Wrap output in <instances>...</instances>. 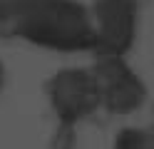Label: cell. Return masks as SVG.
Masks as SVG:
<instances>
[{"mask_svg": "<svg viewBox=\"0 0 154 149\" xmlns=\"http://www.w3.org/2000/svg\"><path fill=\"white\" fill-rule=\"evenodd\" d=\"M0 15L42 47L85 52L97 45L92 10L77 0H0Z\"/></svg>", "mask_w": 154, "mask_h": 149, "instance_id": "obj_1", "label": "cell"}, {"mask_svg": "<svg viewBox=\"0 0 154 149\" xmlns=\"http://www.w3.org/2000/svg\"><path fill=\"white\" fill-rule=\"evenodd\" d=\"M102 107L112 114H134L144 107L149 89L124 55H97L92 67Z\"/></svg>", "mask_w": 154, "mask_h": 149, "instance_id": "obj_2", "label": "cell"}, {"mask_svg": "<svg viewBox=\"0 0 154 149\" xmlns=\"http://www.w3.org/2000/svg\"><path fill=\"white\" fill-rule=\"evenodd\" d=\"M97 55H124L137 42L139 0H97L92 5Z\"/></svg>", "mask_w": 154, "mask_h": 149, "instance_id": "obj_3", "label": "cell"}, {"mask_svg": "<svg viewBox=\"0 0 154 149\" xmlns=\"http://www.w3.org/2000/svg\"><path fill=\"white\" fill-rule=\"evenodd\" d=\"M50 102L65 127H72L75 122L97 112L102 107V99L94 72L82 67L57 72L50 82Z\"/></svg>", "mask_w": 154, "mask_h": 149, "instance_id": "obj_4", "label": "cell"}, {"mask_svg": "<svg viewBox=\"0 0 154 149\" xmlns=\"http://www.w3.org/2000/svg\"><path fill=\"white\" fill-rule=\"evenodd\" d=\"M112 149H154V122L119 129Z\"/></svg>", "mask_w": 154, "mask_h": 149, "instance_id": "obj_5", "label": "cell"}, {"mask_svg": "<svg viewBox=\"0 0 154 149\" xmlns=\"http://www.w3.org/2000/svg\"><path fill=\"white\" fill-rule=\"evenodd\" d=\"M0 82H3V70H0Z\"/></svg>", "mask_w": 154, "mask_h": 149, "instance_id": "obj_6", "label": "cell"}]
</instances>
